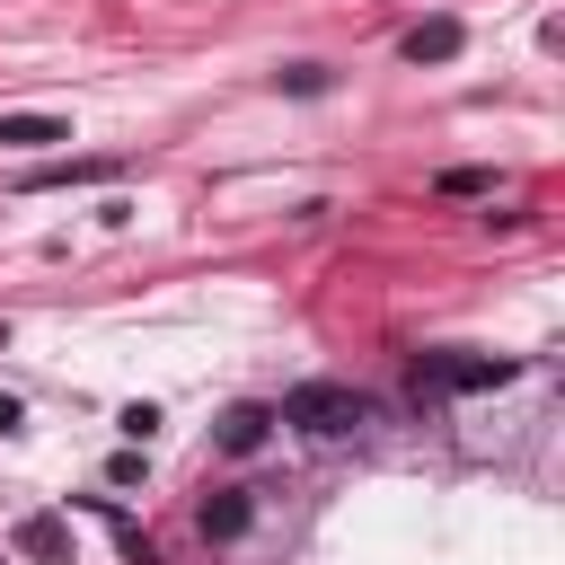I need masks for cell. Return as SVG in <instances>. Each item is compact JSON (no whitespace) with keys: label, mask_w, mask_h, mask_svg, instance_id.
Wrapping results in <instances>:
<instances>
[{"label":"cell","mask_w":565,"mask_h":565,"mask_svg":"<svg viewBox=\"0 0 565 565\" xmlns=\"http://www.w3.org/2000/svg\"><path fill=\"white\" fill-rule=\"evenodd\" d=\"M265 433H274V406H230V415L212 424V441H221V450H238V459H247V450H265Z\"/></svg>","instance_id":"5"},{"label":"cell","mask_w":565,"mask_h":565,"mask_svg":"<svg viewBox=\"0 0 565 565\" xmlns=\"http://www.w3.org/2000/svg\"><path fill=\"white\" fill-rule=\"evenodd\" d=\"M0 344H9V327H0Z\"/></svg>","instance_id":"12"},{"label":"cell","mask_w":565,"mask_h":565,"mask_svg":"<svg viewBox=\"0 0 565 565\" xmlns=\"http://www.w3.org/2000/svg\"><path fill=\"white\" fill-rule=\"evenodd\" d=\"M97 177H115L106 159H44V168H26V185H97Z\"/></svg>","instance_id":"7"},{"label":"cell","mask_w":565,"mask_h":565,"mask_svg":"<svg viewBox=\"0 0 565 565\" xmlns=\"http://www.w3.org/2000/svg\"><path fill=\"white\" fill-rule=\"evenodd\" d=\"M441 194H486V168H441Z\"/></svg>","instance_id":"11"},{"label":"cell","mask_w":565,"mask_h":565,"mask_svg":"<svg viewBox=\"0 0 565 565\" xmlns=\"http://www.w3.org/2000/svg\"><path fill=\"white\" fill-rule=\"evenodd\" d=\"M44 141H71L62 115H0V150H44Z\"/></svg>","instance_id":"6"},{"label":"cell","mask_w":565,"mask_h":565,"mask_svg":"<svg viewBox=\"0 0 565 565\" xmlns=\"http://www.w3.org/2000/svg\"><path fill=\"white\" fill-rule=\"evenodd\" d=\"M274 424H300L309 441H344V433H362V424H371V406H362L344 380H300V388H282Z\"/></svg>","instance_id":"1"},{"label":"cell","mask_w":565,"mask_h":565,"mask_svg":"<svg viewBox=\"0 0 565 565\" xmlns=\"http://www.w3.org/2000/svg\"><path fill=\"white\" fill-rule=\"evenodd\" d=\"M459 44H468V26H459V18H450V9H441V18H415V26H406V44H397V53H406V62H450V53H459Z\"/></svg>","instance_id":"3"},{"label":"cell","mask_w":565,"mask_h":565,"mask_svg":"<svg viewBox=\"0 0 565 565\" xmlns=\"http://www.w3.org/2000/svg\"><path fill=\"white\" fill-rule=\"evenodd\" d=\"M512 362L503 353H424L415 362V388H503Z\"/></svg>","instance_id":"2"},{"label":"cell","mask_w":565,"mask_h":565,"mask_svg":"<svg viewBox=\"0 0 565 565\" xmlns=\"http://www.w3.org/2000/svg\"><path fill=\"white\" fill-rule=\"evenodd\" d=\"M115 424H124V441H150V433H159V406H124Z\"/></svg>","instance_id":"9"},{"label":"cell","mask_w":565,"mask_h":565,"mask_svg":"<svg viewBox=\"0 0 565 565\" xmlns=\"http://www.w3.org/2000/svg\"><path fill=\"white\" fill-rule=\"evenodd\" d=\"M282 88H291V97H318V88H327V71H318V62H300V71H282Z\"/></svg>","instance_id":"10"},{"label":"cell","mask_w":565,"mask_h":565,"mask_svg":"<svg viewBox=\"0 0 565 565\" xmlns=\"http://www.w3.org/2000/svg\"><path fill=\"white\" fill-rule=\"evenodd\" d=\"M203 539H247V521H256V503H247V486H221V494H203Z\"/></svg>","instance_id":"4"},{"label":"cell","mask_w":565,"mask_h":565,"mask_svg":"<svg viewBox=\"0 0 565 565\" xmlns=\"http://www.w3.org/2000/svg\"><path fill=\"white\" fill-rule=\"evenodd\" d=\"M18 547H26V556H62V521H53V512H44V521H26V530H18Z\"/></svg>","instance_id":"8"}]
</instances>
